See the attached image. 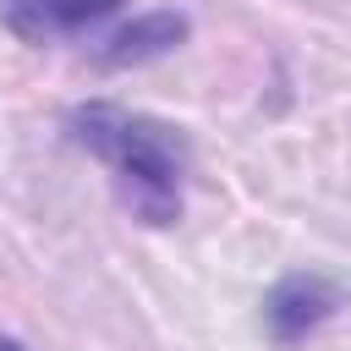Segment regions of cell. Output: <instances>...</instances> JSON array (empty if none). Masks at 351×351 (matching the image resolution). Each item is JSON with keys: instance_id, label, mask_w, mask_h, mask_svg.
I'll list each match as a JSON object with an SVG mask.
<instances>
[{"instance_id": "4", "label": "cell", "mask_w": 351, "mask_h": 351, "mask_svg": "<svg viewBox=\"0 0 351 351\" xmlns=\"http://www.w3.org/2000/svg\"><path fill=\"white\" fill-rule=\"evenodd\" d=\"M186 33H192V22H186L181 11H143V16H132L126 27H115V33L93 49V60H99V66H148V60H165L170 49H181Z\"/></svg>"}, {"instance_id": "2", "label": "cell", "mask_w": 351, "mask_h": 351, "mask_svg": "<svg viewBox=\"0 0 351 351\" xmlns=\"http://www.w3.org/2000/svg\"><path fill=\"white\" fill-rule=\"evenodd\" d=\"M335 313H340V285L324 280V274H285L263 296V324H269V340L274 346H302Z\"/></svg>"}, {"instance_id": "1", "label": "cell", "mask_w": 351, "mask_h": 351, "mask_svg": "<svg viewBox=\"0 0 351 351\" xmlns=\"http://www.w3.org/2000/svg\"><path fill=\"white\" fill-rule=\"evenodd\" d=\"M66 137L115 176L126 208L143 225L181 219L186 137L170 121H154V115L126 110V104H110V99H88V104H77L66 115Z\"/></svg>"}, {"instance_id": "3", "label": "cell", "mask_w": 351, "mask_h": 351, "mask_svg": "<svg viewBox=\"0 0 351 351\" xmlns=\"http://www.w3.org/2000/svg\"><path fill=\"white\" fill-rule=\"evenodd\" d=\"M126 0H0V22L22 44H60V38H77V33L99 27Z\"/></svg>"}, {"instance_id": "5", "label": "cell", "mask_w": 351, "mask_h": 351, "mask_svg": "<svg viewBox=\"0 0 351 351\" xmlns=\"http://www.w3.org/2000/svg\"><path fill=\"white\" fill-rule=\"evenodd\" d=\"M0 351H27L22 340H11V335H0Z\"/></svg>"}]
</instances>
